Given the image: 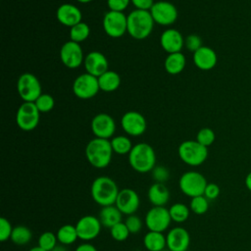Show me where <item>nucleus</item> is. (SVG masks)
Returning a JSON list of instances; mask_svg holds the SVG:
<instances>
[{
    "instance_id": "nucleus-50",
    "label": "nucleus",
    "mask_w": 251,
    "mask_h": 251,
    "mask_svg": "<svg viewBox=\"0 0 251 251\" xmlns=\"http://www.w3.org/2000/svg\"><path fill=\"white\" fill-rule=\"evenodd\" d=\"M162 251H170L169 249H164V250H162Z\"/></svg>"
},
{
    "instance_id": "nucleus-21",
    "label": "nucleus",
    "mask_w": 251,
    "mask_h": 251,
    "mask_svg": "<svg viewBox=\"0 0 251 251\" xmlns=\"http://www.w3.org/2000/svg\"><path fill=\"white\" fill-rule=\"evenodd\" d=\"M56 17L59 23L70 27L80 23L82 19L80 10L76 6L69 3H65L59 6L56 12Z\"/></svg>"
},
{
    "instance_id": "nucleus-45",
    "label": "nucleus",
    "mask_w": 251,
    "mask_h": 251,
    "mask_svg": "<svg viewBox=\"0 0 251 251\" xmlns=\"http://www.w3.org/2000/svg\"><path fill=\"white\" fill-rule=\"evenodd\" d=\"M75 251H98L96 247L90 243H81L79 244Z\"/></svg>"
},
{
    "instance_id": "nucleus-22",
    "label": "nucleus",
    "mask_w": 251,
    "mask_h": 251,
    "mask_svg": "<svg viewBox=\"0 0 251 251\" xmlns=\"http://www.w3.org/2000/svg\"><path fill=\"white\" fill-rule=\"evenodd\" d=\"M217 62L216 52L208 46H202L193 53V63L202 71L212 70L217 65Z\"/></svg>"
},
{
    "instance_id": "nucleus-7",
    "label": "nucleus",
    "mask_w": 251,
    "mask_h": 251,
    "mask_svg": "<svg viewBox=\"0 0 251 251\" xmlns=\"http://www.w3.org/2000/svg\"><path fill=\"white\" fill-rule=\"evenodd\" d=\"M17 89L24 102H35L41 95L40 82L38 78L30 73H25L20 75L17 82Z\"/></svg>"
},
{
    "instance_id": "nucleus-49",
    "label": "nucleus",
    "mask_w": 251,
    "mask_h": 251,
    "mask_svg": "<svg viewBox=\"0 0 251 251\" xmlns=\"http://www.w3.org/2000/svg\"><path fill=\"white\" fill-rule=\"evenodd\" d=\"M77 2H79V3H82V4H86V3H89V2H91L92 0H76Z\"/></svg>"
},
{
    "instance_id": "nucleus-32",
    "label": "nucleus",
    "mask_w": 251,
    "mask_h": 251,
    "mask_svg": "<svg viewBox=\"0 0 251 251\" xmlns=\"http://www.w3.org/2000/svg\"><path fill=\"white\" fill-rule=\"evenodd\" d=\"M89 33H90V28L88 25L83 22H80L71 27L70 38L72 41L79 43L84 41L89 36Z\"/></svg>"
},
{
    "instance_id": "nucleus-51",
    "label": "nucleus",
    "mask_w": 251,
    "mask_h": 251,
    "mask_svg": "<svg viewBox=\"0 0 251 251\" xmlns=\"http://www.w3.org/2000/svg\"><path fill=\"white\" fill-rule=\"evenodd\" d=\"M186 251H187V250H186Z\"/></svg>"
},
{
    "instance_id": "nucleus-10",
    "label": "nucleus",
    "mask_w": 251,
    "mask_h": 251,
    "mask_svg": "<svg viewBox=\"0 0 251 251\" xmlns=\"http://www.w3.org/2000/svg\"><path fill=\"white\" fill-rule=\"evenodd\" d=\"M103 28L107 35L119 38L127 31V16L123 12L109 11L103 18Z\"/></svg>"
},
{
    "instance_id": "nucleus-16",
    "label": "nucleus",
    "mask_w": 251,
    "mask_h": 251,
    "mask_svg": "<svg viewBox=\"0 0 251 251\" xmlns=\"http://www.w3.org/2000/svg\"><path fill=\"white\" fill-rule=\"evenodd\" d=\"M91 130L93 134L98 138L109 139L112 137L116 130V124L114 119L106 114H97L91 121Z\"/></svg>"
},
{
    "instance_id": "nucleus-40",
    "label": "nucleus",
    "mask_w": 251,
    "mask_h": 251,
    "mask_svg": "<svg viewBox=\"0 0 251 251\" xmlns=\"http://www.w3.org/2000/svg\"><path fill=\"white\" fill-rule=\"evenodd\" d=\"M13 226L8 219L2 217L0 218V240L6 241L11 238V234L13 231Z\"/></svg>"
},
{
    "instance_id": "nucleus-33",
    "label": "nucleus",
    "mask_w": 251,
    "mask_h": 251,
    "mask_svg": "<svg viewBox=\"0 0 251 251\" xmlns=\"http://www.w3.org/2000/svg\"><path fill=\"white\" fill-rule=\"evenodd\" d=\"M189 208H190V211L193 212L194 214L203 215L209 209V200L204 195L193 197L190 200Z\"/></svg>"
},
{
    "instance_id": "nucleus-48",
    "label": "nucleus",
    "mask_w": 251,
    "mask_h": 251,
    "mask_svg": "<svg viewBox=\"0 0 251 251\" xmlns=\"http://www.w3.org/2000/svg\"><path fill=\"white\" fill-rule=\"evenodd\" d=\"M28 251H45L44 249H42L41 247H39V246H34V247H32V248H30Z\"/></svg>"
},
{
    "instance_id": "nucleus-30",
    "label": "nucleus",
    "mask_w": 251,
    "mask_h": 251,
    "mask_svg": "<svg viewBox=\"0 0 251 251\" xmlns=\"http://www.w3.org/2000/svg\"><path fill=\"white\" fill-rule=\"evenodd\" d=\"M169 212L173 222L181 224L188 219L190 215V208L183 203H175L170 207Z\"/></svg>"
},
{
    "instance_id": "nucleus-18",
    "label": "nucleus",
    "mask_w": 251,
    "mask_h": 251,
    "mask_svg": "<svg viewBox=\"0 0 251 251\" xmlns=\"http://www.w3.org/2000/svg\"><path fill=\"white\" fill-rule=\"evenodd\" d=\"M167 249L170 251H186L190 244L189 232L180 226L173 227L166 235Z\"/></svg>"
},
{
    "instance_id": "nucleus-27",
    "label": "nucleus",
    "mask_w": 251,
    "mask_h": 251,
    "mask_svg": "<svg viewBox=\"0 0 251 251\" xmlns=\"http://www.w3.org/2000/svg\"><path fill=\"white\" fill-rule=\"evenodd\" d=\"M98 83L101 90L112 92L118 89L121 84V77L115 71H107L98 77Z\"/></svg>"
},
{
    "instance_id": "nucleus-31",
    "label": "nucleus",
    "mask_w": 251,
    "mask_h": 251,
    "mask_svg": "<svg viewBox=\"0 0 251 251\" xmlns=\"http://www.w3.org/2000/svg\"><path fill=\"white\" fill-rule=\"evenodd\" d=\"M111 145H112L113 152H115L119 155L128 154L133 147L130 139L124 135H119V136L113 137L111 139Z\"/></svg>"
},
{
    "instance_id": "nucleus-13",
    "label": "nucleus",
    "mask_w": 251,
    "mask_h": 251,
    "mask_svg": "<svg viewBox=\"0 0 251 251\" xmlns=\"http://www.w3.org/2000/svg\"><path fill=\"white\" fill-rule=\"evenodd\" d=\"M60 59L69 69L78 68L84 61L83 52L79 43L72 40L65 42L60 50Z\"/></svg>"
},
{
    "instance_id": "nucleus-17",
    "label": "nucleus",
    "mask_w": 251,
    "mask_h": 251,
    "mask_svg": "<svg viewBox=\"0 0 251 251\" xmlns=\"http://www.w3.org/2000/svg\"><path fill=\"white\" fill-rule=\"evenodd\" d=\"M140 204V199L136 191L131 188H124L120 190L115 205L124 215H133Z\"/></svg>"
},
{
    "instance_id": "nucleus-35",
    "label": "nucleus",
    "mask_w": 251,
    "mask_h": 251,
    "mask_svg": "<svg viewBox=\"0 0 251 251\" xmlns=\"http://www.w3.org/2000/svg\"><path fill=\"white\" fill-rule=\"evenodd\" d=\"M110 233L113 239L116 241H125L128 238L130 232L125 223L120 222L110 228Z\"/></svg>"
},
{
    "instance_id": "nucleus-5",
    "label": "nucleus",
    "mask_w": 251,
    "mask_h": 251,
    "mask_svg": "<svg viewBox=\"0 0 251 251\" xmlns=\"http://www.w3.org/2000/svg\"><path fill=\"white\" fill-rule=\"evenodd\" d=\"M180 160L188 166L197 167L202 165L208 157V147L196 140H185L177 149Z\"/></svg>"
},
{
    "instance_id": "nucleus-14",
    "label": "nucleus",
    "mask_w": 251,
    "mask_h": 251,
    "mask_svg": "<svg viewBox=\"0 0 251 251\" xmlns=\"http://www.w3.org/2000/svg\"><path fill=\"white\" fill-rule=\"evenodd\" d=\"M75 227L79 239L84 241H90L99 235L102 224L99 218L91 215H86L81 217L77 221Z\"/></svg>"
},
{
    "instance_id": "nucleus-39",
    "label": "nucleus",
    "mask_w": 251,
    "mask_h": 251,
    "mask_svg": "<svg viewBox=\"0 0 251 251\" xmlns=\"http://www.w3.org/2000/svg\"><path fill=\"white\" fill-rule=\"evenodd\" d=\"M125 224L127 226L129 232L133 233V234L139 232L141 230V227H142L141 219L138 216L134 215V214L127 216V218L126 219Z\"/></svg>"
},
{
    "instance_id": "nucleus-42",
    "label": "nucleus",
    "mask_w": 251,
    "mask_h": 251,
    "mask_svg": "<svg viewBox=\"0 0 251 251\" xmlns=\"http://www.w3.org/2000/svg\"><path fill=\"white\" fill-rule=\"evenodd\" d=\"M130 0H107V5L110 11L123 12L129 4Z\"/></svg>"
},
{
    "instance_id": "nucleus-44",
    "label": "nucleus",
    "mask_w": 251,
    "mask_h": 251,
    "mask_svg": "<svg viewBox=\"0 0 251 251\" xmlns=\"http://www.w3.org/2000/svg\"><path fill=\"white\" fill-rule=\"evenodd\" d=\"M133 6L138 10H146L150 11L153 4L155 3L154 0H130Z\"/></svg>"
},
{
    "instance_id": "nucleus-43",
    "label": "nucleus",
    "mask_w": 251,
    "mask_h": 251,
    "mask_svg": "<svg viewBox=\"0 0 251 251\" xmlns=\"http://www.w3.org/2000/svg\"><path fill=\"white\" fill-rule=\"evenodd\" d=\"M220 192H221V190H220V187L218 184L208 183L205 188V191H204V196L208 200H215L220 195Z\"/></svg>"
},
{
    "instance_id": "nucleus-4",
    "label": "nucleus",
    "mask_w": 251,
    "mask_h": 251,
    "mask_svg": "<svg viewBox=\"0 0 251 251\" xmlns=\"http://www.w3.org/2000/svg\"><path fill=\"white\" fill-rule=\"evenodd\" d=\"M154 23L150 11L135 9L127 15V32L134 39H144L152 32Z\"/></svg>"
},
{
    "instance_id": "nucleus-28",
    "label": "nucleus",
    "mask_w": 251,
    "mask_h": 251,
    "mask_svg": "<svg viewBox=\"0 0 251 251\" xmlns=\"http://www.w3.org/2000/svg\"><path fill=\"white\" fill-rule=\"evenodd\" d=\"M56 235H57L58 241L62 245H71V244L75 243L76 241V239L78 238L76 227H75V226H73V225L62 226L58 229Z\"/></svg>"
},
{
    "instance_id": "nucleus-11",
    "label": "nucleus",
    "mask_w": 251,
    "mask_h": 251,
    "mask_svg": "<svg viewBox=\"0 0 251 251\" xmlns=\"http://www.w3.org/2000/svg\"><path fill=\"white\" fill-rule=\"evenodd\" d=\"M98 77L87 73L78 75L73 83V91L79 99H90L99 91Z\"/></svg>"
},
{
    "instance_id": "nucleus-37",
    "label": "nucleus",
    "mask_w": 251,
    "mask_h": 251,
    "mask_svg": "<svg viewBox=\"0 0 251 251\" xmlns=\"http://www.w3.org/2000/svg\"><path fill=\"white\" fill-rule=\"evenodd\" d=\"M216 139L215 132L212 128L210 127H203L201 128L196 135V141H198L200 144L209 147L214 143Z\"/></svg>"
},
{
    "instance_id": "nucleus-12",
    "label": "nucleus",
    "mask_w": 251,
    "mask_h": 251,
    "mask_svg": "<svg viewBox=\"0 0 251 251\" xmlns=\"http://www.w3.org/2000/svg\"><path fill=\"white\" fill-rule=\"evenodd\" d=\"M150 14L154 22L161 25H171L177 19L176 6L168 1L155 2L150 9Z\"/></svg>"
},
{
    "instance_id": "nucleus-25",
    "label": "nucleus",
    "mask_w": 251,
    "mask_h": 251,
    "mask_svg": "<svg viewBox=\"0 0 251 251\" xmlns=\"http://www.w3.org/2000/svg\"><path fill=\"white\" fill-rule=\"evenodd\" d=\"M143 244L148 251H162L167 247L166 236L163 232L149 230L143 237Z\"/></svg>"
},
{
    "instance_id": "nucleus-38",
    "label": "nucleus",
    "mask_w": 251,
    "mask_h": 251,
    "mask_svg": "<svg viewBox=\"0 0 251 251\" xmlns=\"http://www.w3.org/2000/svg\"><path fill=\"white\" fill-rule=\"evenodd\" d=\"M151 173L155 182L165 183L170 178V171L164 166H155Z\"/></svg>"
},
{
    "instance_id": "nucleus-20",
    "label": "nucleus",
    "mask_w": 251,
    "mask_h": 251,
    "mask_svg": "<svg viewBox=\"0 0 251 251\" xmlns=\"http://www.w3.org/2000/svg\"><path fill=\"white\" fill-rule=\"evenodd\" d=\"M160 43L162 48L171 54L180 52L184 45V39L178 30L175 28H168L161 34Z\"/></svg>"
},
{
    "instance_id": "nucleus-23",
    "label": "nucleus",
    "mask_w": 251,
    "mask_h": 251,
    "mask_svg": "<svg viewBox=\"0 0 251 251\" xmlns=\"http://www.w3.org/2000/svg\"><path fill=\"white\" fill-rule=\"evenodd\" d=\"M148 199L153 206H165L170 200V191L165 183L154 182L148 189Z\"/></svg>"
},
{
    "instance_id": "nucleus-36",
    "label": "nucleus",
    "mask_w": 251,
    "mask_h": 251,
    "mask_svg": "<svg viewBox=\"0 0 251 251\" xmlns=\"http://www.w3.org/2000/svg\"><path fill=\"white\" fill-rule=\"evenodd\" d=\"M40 113H47L54 108L55 101L50 94H41L34 102Z\"/></svg>"
},
{
    "instance_id": "nucleus-29",
    "label": "nucleus",
    "mask_w": 251,
    "mask_h": 251,
    "mask_svg": "<svg viewBox=\"0 0 251 251\" xmlns=\"http://www.w3.org/2000/svg\"><path fill=\"white\" fill-rule=\"evenodd\" d=\"M32 237L31 230L25 226H17L13 228L11 234V240L16 245H25L27 244Z\"/></svg>"
},
{
    "instance_id": "nucleus-3",
    "label": "nucleus",
    "mask_w": 251,
    "mask_h": 251,
    "mask_svg": "<svg viewBox=\"0 0 251 251\" xmlns=\"http://www.w3.org/2000/svg\"><path fill=\"white\" fill-rule=\"evenodd\" d=\"M128 163L137 173L151 172L156 166V154L153 147L145 142L133 145L128 153Z\"/></svg>"
},
{
    "instance_id": "nucleus-19",
    "label": "nucleus",
    "mask_w": 251,
    "mask_h": 251,
    "mask_svg": "<svg viewBox=\"0 0 251 251\" xmlns=\"http://www.w3.org/2000/svg\"><path fill=\"white\" fill-rule=\"evenodd\" d=\"M84 68L86 73L99 77L108 71V60L99 51H92L84 58Z\"/></svg>"
},
{
    "instance_id": "nucleus-1",
    "label": "nucleus",
    "mask_w": 251,
    "mask_h": 251,
    "mask_svg": "<svg viewBox=\"0 0 251 251\" xmlns=\"http://www.w3.org/2000/svg\"><path fill=\"white\" fill-rule=\"evenodd\" d=\"M113 155L111 141L109 139L95 137L85 147V156L89 164L96 169H104L109 166Z\"/></svg>"
},
{
    "instance_id": "nucleus-47",
    "label": "nucleus",
    "mask_w": 251,
    "mask_h": 251,
    "mask_svg": "<svg viewBox=\"0 0 251 251\" xmlns=\"http://www.w3.org/2000/svg\"><path fill=\"white\" fill-rule=\"evenodd\" d=\"M51 251H69V250L66 248V245H57Z\"/></svg>"
},
{
    "instance_id": "nucleus-24",
    "label": "nucleus",
    "mask_w": 251,
    "mask_h": 251,
    "mask_svg": "<svg viewBox=\"0 0 251 251\" xmlns=\"http://www.w3.org/2000/svg\"><path fill=\"white\" fill-rule=\"evenodd\" d=\"M122 212L116 205H110L102 207L99 213V220L102 224V226L111 228L118 223L122 222Z\"/></svg>"
},
{
    "instance_id": "nucleus-8",
    "label": "nucleus",
    "mask_w": 251,
    "mask_h": 251,
    "mask_svg": "<svg viewBox=\"0 0 251 251\" xmlns=\"http://www.w3.org/2000/svg\"><path fill=\"white\" fill-rule=\"evenodd\" d=\"M145 226L151 231L164 232L171 225L172 218L165 206H153L145 215Z\"/></svg>"
},
{
    "instance_id": "nucleus-6",
    "label": "nucleus",
    "mask_w": 251,
    "mask_h": 251,
    "mask_svg": "<svg viewBox=\"0 0 251 251\" xmlns=\"http://www.w3.org/2000/svg\"><path fill=\"white\" fill-rule=\"evenodd\" d=\"M207 184L206 177L196 171L183 173L178 180L179 189L184 195L190 198L204 195Z\"/></svg>"
},
{
    "instance_id": "nucleus-2",
    "label": "nucleus",
    "mask_w": 251,
    "mask_h": 251,
    "mask_svg": "<svg viewBox=\"0 0 251 251\" xmlns=\"http://www.w3.org/2000/svg\"><path fill=\"white\" fill-rule=\"evenodd\" d=\"M119 192L115 180L105 176L96 177L90 187L92 199L101 207L115 205Z\"/></svg>"
},
{
    "instance_id": "nucleus-26",
    "label": "nucleus",
    "mask_w": 251,
    "mask_h": 251,
    "mask_svg": "<svg viewBox=\"0 0 251 251\" xmlns=\"http://www.w3.org/2000/svg\"><path fill=\"white\" fill-rule=\"evenodd\" d=\"M186 59L181 52L171 53L165 59V70L170 75L181 73L185 67Z\"/></svg>"
},
{
    "instance_id": "nucleus-41",
    "label": "nucleus",
    "mask_w": 251,
    "mask_h": 251,
    "mask_svg": "<svg viewBox=\"0 0 251 251\" xmlns=\"http://www.w3.org/2000/svg\"><path fill=\"white\" fill-rule=\"evenodd\" d=\"M184 45L185 47L191 51V52H195L197 51L200 47H202V39L199 35L197 34H190L188 35L185 39H184Z\"/></svg>"
},
{
    "instance_id": "nucleus-15",
    "label": "nucleus",
    "mask_w": 251,
    "mask_h": 251,
    "mask_svg": "<svg viewBox=\"0 0 251 251\" xmlns=\"http://www.w3.org/2000/svg\"><path fill=\"white\" fill-rule=\"evenodd\" d=\"M121 126L126 133L131 136H139L146 130V120L138 112L129 111L123 115Z\"/></svg>"
},
{
    "instance_id": "nucleus-9",
    "label": "nucleus",
    "mask_w": 251,
    "mask_h": 251,
    "mask_svg": "<svg viewBox=\"0 0 251 251\" xmlns=\"http://www.w3.org/2000/svg\"><path fill=\"white\" fill-rule=\"evenodd\" d=\"M39 111L34 102H24L16 114V123L24 131L34 129L39 123Z\"/></svg>"
},
{
    "instance_id": "nucleus-34",
    "label": "nucleus",
    "mask_w": 251,
    "mask_h": 251,
    "mask_svg": "<svg viewBox=\"0 0 251 251\" xmlns=\"http://www.w3.org/2000/svg\"><path fill=\"white\" fill-rule=\"evenodd\" d=\"M57 235L52 231H44L38 238V246L45 251H51L57 246Z\"/></svg>"
},
{
    "instance_id": "nucleus-46",
    "label": "nucleus",
    "mask_w": 251,
    "mask_h": 251,
    "mask_svg": "<svg viewBox=\"0 0 251 251\" xmlns=\"http://www.w3.org/2000/svg\"><path fill=\"white\" fill-rule=\"evenodd\" d=\"M244 182H245L246 188H247L249 191H251V172L248 173V175L246 176Z\"/></svg>"
}]
</instances>
